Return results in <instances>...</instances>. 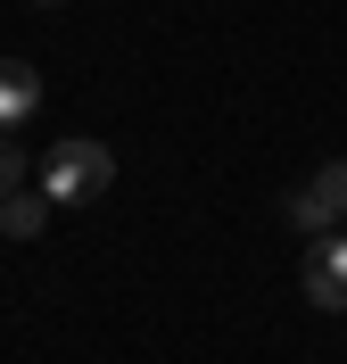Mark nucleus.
Here are the masks:
<instances>
[{
  "mask_svg": "<svg viewBox=\"0 0 347 364\" xmlns=\"http://www.w3.org/2000/svg\"><path fill=\"white\" fill-rule=\"evenodd\" d=\"M306 306H323V315H347V232H323V240H306Z\"/></svg>",
  "mask_w": 347,
  "mask_h": 364,
  "instance_id": "3",
  "label": "nucleus"
},
{
  "mask_svg": "<svg viewBox=\"0 0 347 364\" xmlns=\"http://www.w3.org/2000/svg\"><path fill=\"white\" fill-rule=\"evenodd\" d=\"M108 182H116V158L99 141H58L42 158V199L50 207H83V199H99Z\"/></svg>",
  "mask_w": 347,
  "mask_h": 364,
  "instance_id": "1",
  "label": "nucleus"
},
{
  "mask_svg": "<svg viewBox=\"0 0 347 364\" xmlns=\"http://www.w3.org/2000/svg\"><path fill=\"white\" fill-rule=\"evenodd\" d=\"M17 191H25V149H17L9 133H0V207L17 199Z\"/></svg>",
  "mask_w": 347,
  "mask_h": 364,
  "instance_id": "6",
  "label": "nucleus"
},
{
  "mask_svg": "<svg viewBox=\"0 0 347 364\" xmlns=\"http://www.w3.org/2000/svg\"><path fill=\"white\" fill-rule=\"evenodd\" d=\"M290 224H298L306 240H323V232L347 224V158H331L314 182H298V191H290Z\"/></svg>",
  "mask_w": 347,
  "mask_h": 364,
  "instance_id": "2",
  "label": "nucleus"
},
{
  "mask_svg": "<svg viewBox=\"0 0 347 364\" xmlns=\"http://www.w3.org/2000/svg\"><path fill=\"white\" fill-rule=\"evenodd\" d=\"M339 232H347V224H339Z\"/></svg>",
  "mask_w": 347,
  "mask_h": 364,
  "instance_id": "8",
  "label": "nucleus"
},
{
  "mask_svg": "<svg viewBox=\"0 0 347 364\" xmlns=\"http://www.w3.org/2000/svg\"><path fill=\"white\" fill-rule=\"evenodd\" d=\"M33 108H42V75L25 67V58H0V133H9V124H25Z\"/></svg>",
  "mask_w": 347,
  "mask_h": 364,
  "instance_id": "4",
  "label": "nucleus"
},
{
  "mask_svg": "<svg viewBox=\"0 0 347 364\" xmlns=\"http://www.w3.org/2000/svg\"><path fill=\"white\" fill-rule=\"evenodd\" d=\"M33 9H58V0H33Z\"/></svg>",
  "mask_w": 347,
  "mask_h": 364,
  "instance_id": "7",
  "label": "nucleus"
},
{
  "mask_svg": "<svg viewBox=\"0 0 347 364\" xmlns=\"http://www.w3.org/2000/svg\"><path fill=\"white\" fill-rule=\"evenodd\" d=\"M42 224H50V199H33V191H17V199L0 207V232L9 240H42Z\"/></svg>",
  "mask_w": 347,
  "mask_h": 364,
  "instance_id": "5",
  "label": "nucleus"
}]
</instances>
